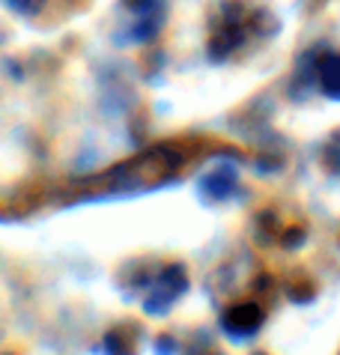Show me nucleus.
<instances>
[{
    "mask_svg": "<svg viewBox=\"0 0 340 355\" xmlns=\"http://www.w3.org/2000/svg\"><path fill=\"white\" fill-rule=\"evenodd\" d=\"M9 6L15 9V12H24V15H33V12H39L42 9V3L45 0H6Z\"/></svg>",
    "mask_w": 340,
    "mask_h": 355,
    "instance_id": "f257e3e1",
    "label": "nucleus"
}]
</instances>
